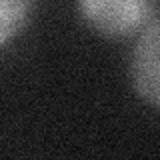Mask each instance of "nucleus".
<instances>
[{"label": "nucleus", "instance_id": "2", "mask_svg": "<svg viewBox=\"0 0 160 160\" xmlns=\"http://www.w3.org/2000/svg\"><path fill=\"white\" fill-rule=\"evenodd\" d=\"M130 80L144 102L160 108V20H152L136 36L130 56Z\"/></svg>", "mask_w": 160, "mask_h": 160}, {"label": "nucleus", "instance_id": "1", "mask_svg": "<svg viewBox=\"0 0 160 160\" xmlns=\"http://www.w3.org/2000/svg\"><path fill=\"white\" fill-rule=\"evenodd\" d=\"M78 14L100 36L126 40L154 20V0H78Z\"/></svg>", "mask_w": 160, "mask_h": 160}, {"label": "nucleus", "instance_id": "3", "mask_svg": "<svg viewBox=\"0 0 160 160\" xmlns=\"http://www.w3.org/2000/svg\"><path fill=\"white\" fill-rule=\"evenodd\" d=\"M28 0H0V48L22 32L28 22Z\"/></svg>", "mask_w": 160, "mask_h": 160}]
</instances>
